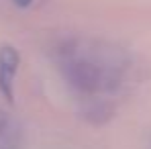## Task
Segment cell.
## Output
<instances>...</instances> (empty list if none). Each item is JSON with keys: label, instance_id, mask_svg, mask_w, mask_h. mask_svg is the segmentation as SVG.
Instances as JSON below:
<instances>
[{"label": "cell", "instance_id": "obj_1", "mask_svg": "<svg viewBox=\"0 0 151 149\" xmlns=\"http://www.w3.org/2000/svg\"><path fill=\"white\" fill-rule=\"evenodd\" d=\"M65 78L70 84L86 94H96L102 90H114L119 86V72L114 68H104L88 57H72L63 63Z\"/></svg>", "mask_w": 151, "mask_h": 149}, {"label": "cell", "instance_id": "obj_2", "mask_svg": "<svg viewBox=\"0 0 151 149\" xmlns=\"http://www.w3.org/2000/svg\"><path fill=\"white\" fill-rule=\"evenodd\" d=\"M19 70V53L14 47L4 45L0 47V90L6 94V98H12V80Z\"/></svg>", "mask_w": 151, "mask_h": 149}, {"label": "cell", "instance_id": "obj_3", "mask_svg": "<svg viewBox=\"0 0 151 149\" xmlns=\"http://www.w3.org/2000/svg\"><path fill=\"white\" fill-rule=\"evenodd\" d=\"M23 131L19 123L4 110H0V149H19Z\"/></svg>", "mask_w": 151, "mask_h": 149}, {"label": "cell", "instance_id": "obj_4", "mask_svg": "<svg viewBox=\"0 0 151 149\" xmlns=\"http://www.w3.org/2000/svg\"><path fill=\"white\" fill-rule=\"evenodd\" d=\"M14 2H17L19 6H29V4H31L33 0H14Z\"/></svg>", "mask_w": 151, "mask_h": 149}]
</instances>
